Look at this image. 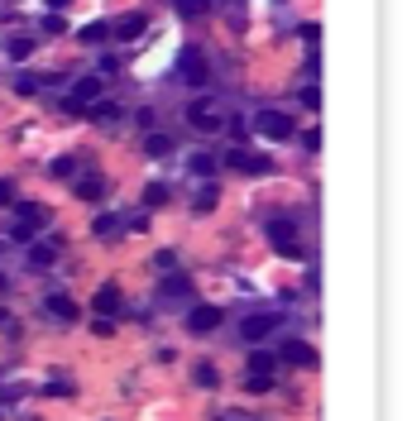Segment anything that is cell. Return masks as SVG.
Segmentation results:
<instances>
[{"mask_svg": "<svg viewBox=\"0 0 407 421\" xmlns=\"http://www.w3.org/2000/svg\"><path fill=\"white\" fill-rule=\"evenodd\" d=\"M178 77H182L187 87H206V58H202V48H182V58H178Z\"/></svg>", "mask_w": 407, "mask_h": 421, "instance_id": "obj_5", "label": "cell"}, {"mask_svg": "<svg viewBox=\"0 0 407 421\" xmlns=\"http://www.w3.org/2000/svg\"><path fill=\"white\" fill-rule=\"evenodd\" d=\"M187 120H192V129H202V134H216V129H220V125H225V115H220V105L216 101H192L187 105Z\"/></svg>", "mask_w": 407, "mask_h": 421, "instance_id": "obj_2", "label": "cell"}, {"mask_svg": "<svg viewBox=\"0 0 407 421\" xmlns=\"http://www.w3.org/2000/svg\"><path fill=\"white\" fill-rule=\"evenodd\" d=\"M53 173H58V177H72V173H77V163H72V158H58V163H53Z\"/></svg>", "mask_w": 407, "mask_h": 421, "instance_id": "obj_31", "label": "cell"}, {"mask_svg": "<svg viewBox=\"0 0 407 421\" xmlns=\"http://www.w3.org/2000/svg\"><path fill=\"white\" fill-rule=\"evenodd\" d=\"M244 388H249V393H269V388H273V378H249Z\"/></svg>", "mask_w": 407, "mask_h": 421, "instance_id": "obj_35", "label": "cell"}, {"mask_svg": "<svg viewBox=\"0 0 407 421\" xmlns=\"http://www.w3.org/2000/svg\"><path fill=\"white\" fill-rule=\"evenodd\" d=\"M163 202H168V187L163 182H149L144 187V206H163Z\"/></svg>", "mask_w": 407, "mask_h": 421, "instance_id": "obj_24", "label": "cell"}, {"mask_svg": "<svg viewBox=\"0 0 407 421\" xmlns=\"http://www.w3.org/2000/svg\"><path fill=\"white\" fill-rule=\"evenodd\" d=\"M216 202H220V187H211V182H206L202 192H197V202H192V206L206 215V210H216Z\"/></svg>", "mask_w": 407, "mask_h": 421, "instance_id": "obj_20", "label": "cell"}, {"mask_svg": "<svg viewBox=\"0 0 407 421\" xmlns=\"http://www.w3.org/2000/svg\"><path fill=\"white\" fill-rule=\"evenodd\" d=\"M92 312H96V316H115V312H120V288H115V283L96 288V297H92Z\"/></svg>", "mask_w": 407, "mask_h": 421, "instance_id": "obj_11", "label": "cell"}, {"mask_svg": "<svg viewBox=\"0 0 407 421\" xmlns=\"http://www.w3.org/2000/svg\"><path fill=\"white\" fill-rule=\"evenodd\" d=\"M105 91V77L101 72H92V77H77L72 82V105H96Z\"/></svg>", "mask_w": 407, "mask_h": 421, "instance_id": "obj_8", "label": "cell"}, {"mask_svg": "<svg viewBox=\"0 0 407 421\" xmlns=\"http://www.w3.org/2000/svg\"><path fill=\"white\" fill-rule=\"evenodd\" d=\"M144 29H149V14L134 10V14H120V19L110 24V39H125V43H129V39H139Z\"/></svg>", "mask_w": 407, "mask_h": 421, "instance_id": "obj_10", "label": "cell"}, {"mask_svg": "<svg viewBox=\"0 0 407 421\" xmlns=\"http://www.w3.org/2000/svg\"><path fill=\"white\" fill-rule=\"evenodd\" d=\"M34 53V39H10V58H29Z\"/></svg>", "mask_w": 407, "mask_h": 421, "instance_id": "obj_26", "label": "cell"}, {"mask_svg": "<svg viewBox=\"0 0 407 421\" xmlns=\"http://www.w3.org/2000/svg\"><path fill=\"white\" fill-rule=\"evenodd\" d=\"M173 10H178L182 19H202L206 10H211V0H173Z\"/></svg>", "mask_w": 407, "mask_h": 421, "instance_id": "obj_18", "label": "cell"}, {"mask_svg": "<svg viewBox=\"0 0 407 421\" xmlns=\"http://www.w3.org/2000/svg\"><path fill=\"white\" fill-rule=\"evenodd\" d=\"M0 288H5V278H0Z\"/></svg>", "mask_w": 407, "mask_h": 421, "instance_id": "obj_38", "label": "cell"}, {"mask_svg": "<svg viewBox=\"0 0 407 421\" xmlns=\"http://www.w3.org/2000/svg\"><path fill=\"white\" fill-rule=\"evenodd\" d=\"M273 364H278V359H273L269 349H254V354H249V378H273Z\"/></svg>", "mask_w": 407, "mask_h": 421, "instance_id": "obj_14", "label": "cell"}, {"mask_svg": "<svg viewBox=\"0 0 407 421\" xmlns=\"http://www.w3.org/2000/svg\"><path fill=\"white\" fill-rule=\"evenodd\" d=\"M92 230H96V235H120V215H96V225H92Z\"/></svg>", "mask_w": 407, "mask_h": 421, "instance_id": "obj_25", "label": "cell"}, {"mask_svg": "<svg viewBox=\"0 0 407 421\" xmlns=\"http://www.w3.org/2000/svg\"><path fill=\"white\" fill-rule=\"evenodd\" d=\"M225 163H230L235 173H249V177L269 173V158H264V153H249V149H230V153H225Z\"/></svg>", "mask_w": 407, "mask_h": 421, "instance_id": "obj_7", "label": "cell"}, {"mask_svg": "<svg viewBox=\"0 0 407 421\" xmlns=\"http://www.w3.org/2000/svg\"><path fill=\"white\" fill-rule=\"evenodd\" d=\"M283 359L298 364V369H311V364H316V349H311L306 340H288V345H283Z\"/></svg>", "mask_w": 407, "mask_h": 421, "instance_id": "obj_12", "label": "cell"}, {"mask_svg": "<svg viewBox=\"0 0 407 421\" xmlns=\"http://www.w3.org/2000/svg\"><path fill=\"white\" fill-rule=\"evenodd\" d=\"M48 5H53V10H67V5H72V0H48Z\"/></svg>", "mask_w": 407, "mask_h": 421, "instance_id": "obj_37", "label": "cell"}, {"mask_svg": "<svg viewBox=\"0 0 407 421\" xmlns=\"http://www.w3.org/2000/svg\"><path fill=\"white\" fill-rule=\"evenodd\" d=\"M63 29H67L63 14H48V19H43V34H63Z\"/></svg>", "mask_w": 407, "mask_h": 421, "instance_id": "obj_29", "label": "cell"}, {"mask_svg": "<svg viewBox=\"0 0 407 421\" xmlns=\"http://www.w3.org/2000/svg\"><path fill=\"white\" fill-rule=\"evenodd\" d=\"M187 288H192V283H187L182 273H168V278H163V297H182Z\"/></svg>", "mask_w": 407, "mask_h": 421, "instance_id": "obj_21", "label": "cell"}, {"mask_svg": "<svg viewBox=\"0 0 407 421\" xmlns=\"http://www.w3.org/2000/svg\"><path fill=\"white\" fill-rule=\"evenodd\" d=\"M43 307H48V316H53V321H77V302H72L67 292H53Z\"/></svg>", "mask_w": 407, "mask_h": 421, "instance_id": "obj_13", "label": "cell"}, {"mask_svg": "<svg viewBox=\"0 0 407 421\" xmlns=\"http://www.w3.org/2000/svg\"><path fill=\"white\" fill-rule=\"evenodd\" d=\"M269 244H273L278 254H288V259H298V254H302V239H298V225H293L288 215H273V220H269Z\"/></svg>", "mask_w": 407, "mask_h": 421, "instance_id": "obj_1", "label": "cell"}, {"mask_svg": "<svg viewBox=\"0 0 407 421\" xmlns=\"http://www.w3.org/2000/svg\"><path fill=\"white\" fill-rule=\"evenodd\" d=\"M254 129H259L264 139H293V115H283V110H259V115H254Z\"/></svg>", "mask_w": 407, "mask_h": 421, "instance_id": "obj_4", "label": "cell"}, {"mask_svg": "<svg viewBox=\"0 0 407 421\" xmlns=\"http://www.w3.org/2000/svg\"><path fill=\"white\" fill-rule=\"evenodd\" d=\"M220 307H192V312H187V330H192V335H211V330H216V325H220Z\"/></svg>", "mask_w": 407, "mask_h": 421, "instance_id": "obj_9", "label": "cell"}, {"mask_svg": "<svg viewBox=\"0 0 407 421\" xmlns=\"http://www.w3.org/2000/svg\"><path fill=\"white\" fill-rule=\"evenodd\" d=\"M192 173H197V177H211V173H216V153H192Z\"/></svg>", "mask_w": 407, "mask_h": 421, "instance_id": "obj_23", "label": "cell"}, {"mask_svg": "<svg viewBox=\"0 0 407 421\" xmlns=\"http://www.w3.org/2000/svg\"><path fill=\"white\" fill-rule=\"evenodd\" d=\"M96 120H101V125H110V120H120V105H115V101L96 105Z\"/></svg>", "mask_w": 407, "mask_h": 421, "instance_id": "obj_27", "label": "cell"}, {"mask_svg": "<svg viewBox=\"0 0 407 421\" xmlns=\"http://www.w3.org/2000/svg\"><path fill=\"white\" fill-rule=\"evenodd\" d=\"M211 421H254V417H249V412H240V407H235V412H216V417H211Z\"/></svg>", "mask_w": 407, "mask_h": 421, "instance_id": "obj_32", "label": "cell"}, {"mask_svg": "<svg viewBox=\"0 0 407 421\" xmlns=\"http://www.w3.org/2000/svg\"><path fill=\"white\" fill-rule=\"evenodd\" d=\"M14 91H19V96H34V91H39V82H34V77H19V82H14Z\"/></svg>", "mask_w": 407, "mask_h": 421, "instance_id": "obj_30", "label": "cell"}, {"mask_svg": "<svg viewBox=\"0 0 407 421\" xmlns=\"http://www.w3.org/2000/svg\"><path fill=\"white\" fill-rule=\"evenodd\" d=\"M53 259H58L53 244H29V263H34V268H53Z\"/></svg>", "mask_w": 407, "mask_h": 421, "instance_id": "obj_16", "label": "cell"}, {"mask_svg": "<svg viewBox=\"0 0 407 421\" xmlns=\"http://www.w3.org/2000/svg\"><path fill=\"white\" fill-rule=\"evenodd\" d=\"M168 153H173L168 134H144V158H168Z\"/></svg>", "mask_w": 407, "mask_h": 421, "instance_id": "obj_15", "label": "cell"}, {"mask_svg": "<svg viewBox=\"0 0 407 421\" xmlns=\"http://www.w3.org/2000/svg\"><path fill=\"white\" fill-rule=\"evenodd\" d=\"M316 39H321V24H302V43L316 48Z\"/></svg>", "mask_w": 407, "mask_h": 421, "instance_id": "obj_33", "label": "cell"}, {"mask_svg": "<svg viewBox=\"0 0 407 421\" xmlns=\"http://www.w3.org/2000/svg\"><path fill=\"white\" fill-rule=\"evenodd\" d=\"M105 39H110V24H101V19L82 29V43H105Z\"/></svg>", "mask_w": 407, "mask_h": 421, "instance_id": "obj_22", "label": "cell"}, {"mask_svg": "<svg viewBox=\"0 0 407 421\" xmlns=\"http://www.w3.org/2000/svg\"><path fill=\"white\" fill-rule=\"evenodd\" d=\"M14 215H19V225H14V239H24V244L39 235V225H48V210L34 206V202H19V206H14Z\"/></svg>", "mask_w": 407, "mask_h": 421, "instance_id": "obj_3", "label": "cell"}, {"mask_svg": "<svg viewBox=\"0 0 407 421\" xmlns=\"http://www.w3.org/2000/svg\"><path fill=\"white\" fill-rule=\"evenodd\" d=\"M77 197H82V202H101L105 182H101V177H82V182H77Z\"/></svg>", "mask_w": 407, "mask_h": 421, "instance_id": "obj_17", "label": "cell"}, {"mask_svg": "<svg viewBox=\"0 0 407 421\" xmlns=\"http://www.w3.org/2000/svg\"><path fill=\"white\" fill-rule=\"evenodd\" d=\"M302 105H306V110H316V105H321V91H316V87H306V91H302Z\"/></svg>", "mask_w": 407, "mask_h": 421, "instance_id": "obj_34", "label": "cell"}, {"mask_svg": "<svg viewBox=\"0 0 407 421\" xmlns=\"http://www.w3.org/2000/svg\"><path fill=\"white\" fill-rule=\"evenodd\" d=\"M273 325H278V316H273V312H259V316H244L240 335H244V345H259V340H269V335H273Z\"/></svg>", "mask_w": 407, "mask_h": 421, "instance_id": "obj_6", "label": "cell"}, {"mask_svg": "<svg viewBox=\"0 0 407 421\" xmlns=\"http://www.w3.org/2000/svg\"><path fill=\"white\" fill-rule=\"evenodd\" d=\"M192 378H197V388H220V374H216V364H197V369H192Z\"/></svg>", "mask_w": 407, "mask_h": 421, "instance_id": "obj_19", "label": "cell"}, {"mask_svg": "<svg viewBox=\"0 0 407 421\" xmlns=\"http://www.w3.org/2000/svg\"><path fill=\"white\" fill-rule=\"evenodd\" d=\"M0 206H14V187H10L5 177H0Z\"/></svg>", "mask_w": 407, "mask_h": 421, "instance_id": "obj_36", "label": "cell"}, {"mask_svg": "<svg viewBox=\"0 0 407 421\" xmlns=\"http://www.w3.org/2000/svg\"><path fill=\"white\" fill-rule=\"evenodd\" d=\"M67 393H72L67 378H48V398H67Z\"/></svg>", "mask_w": 407, "mask_h": 421, "instance_id": "obj_28", "label": "cell"}]
</instances>
